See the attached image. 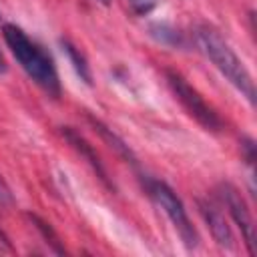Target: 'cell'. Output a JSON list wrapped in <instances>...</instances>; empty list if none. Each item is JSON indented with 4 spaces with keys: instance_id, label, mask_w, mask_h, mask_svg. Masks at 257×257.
I'll list each match as a JSON object with an SVG mask.
<instances>
[{
    "instance_id": "8",
    "label": "cell",
    "mask_w": 257,
    "mask_h": 257,
    "mask_svg": "<svg viewBox=\"0 0 257 257\" xmlns=\"http://www.w3.org/2000/svg\"><path fill=\"white\" fill-rule=\"evenodd\" d=\"M88 120H90V124L94 126V131H96V133H98V135H100V137H102V139L108 143V147H110V149H114V151H116V153H118L122 159H126V163H133V165L137 163V159H135L133 151L128 149V145H126V143H124V141H122L118 135H114V133H112V131H110L106 124H102L98 118L88 116Z\"/></svg>"
},
{
    "instance_id": "17",
    "label": "cell",
    "mask_w": 257,
    "mask_h": 257,
    "mask_svg": "<svg viewBox=\"0 0 257 257\" xmlns=\"http://www.w3.org/2000/svg\"><path fill=\"white\" fill-rule=\"evenodd\" d=\"M96 2H100L102 6H108V4H110V0H96Z\"/></svg>"
},
{
    "instance_id": "14",
    "label": "cell",
    "mask_w": 257,
    "mask_h": 257,
    "mask_svg": "<svg viewBox=\"0 0 257 257\" xmlns=\"http://www.w3.org/2000/svg\"><path fill=\"white\" fill-rule=\"evenodd\" d=\"M241 149H243V153H245V161H247L249 165H253V161H255V143H253L251 139H243Z\"/></svg>"
},
{
    "instance_id": "7",
    "label": "cell",
    "mask_w": 257,
    "mask_h": 257,
    "mask_svg": "<svg viewBox=\"0 0 257 257\" xmlns=\"http://www.w3.org/2000/svg\"><path fill=\"white\" fill-rule=\"evenodd\" d=\"M199 213L201 217L205 219L213 239L217 241V245L225 247V249H235V235L225 219V215L211 203H205V201H199Z\"/></svg>"
},
{
    "instance_id": "12",
    "label": "cell",
    "mask_w": 257,
    "mask_h": 257,
    "mask_svg": "<svg viewBox=\"0 0 257 257\" xmlns=\"http://www.w3.org/2000/svg\"><path fill=\"white\" fill-rule=\"evenodd\" d=\"M126 2H128V6L133 8L135 14L145 16V14H149L151 10H155L161 0H126Z\"/></svg>"
},
{
    "instance_id": "13",
    "label": "cell",
    "mask_w": 257,
    "mask_h": 257,
    "mask_svg": "<svg viewBox=\"0 0 257 257\" xmlns=\"http://www.w3.org/2000/svg\"><path fill=\"white\" fill-rule=\"evenodd\" d=\"M14 203V195L8 187V183L4 181V177L0 175V205H12Z\"/></svg>"
},
{
    "instance_id": "11",
    "label": "cell",
    "mask_w": 257,
    "mask_h": 257,
    "mask_svg": "<svg viewBox=\"0 0 257 257\" xmlns=\"http://www.w3.org/2000/svg\"><path fill=\"white\" fill-rule=\"evenodd\" d=\"M28 219L32 221V225L38 229V233L44 237V241L52 247V251L54 253H58V255H64L66 253V249L62 247V243H60V237H58V233L50 227V223H46L42 217H38V215H34V213H28Z\"/></svg>"
},
{
    "instance_id": "10",
    "label": "cell",
    "mask_w": 257,
    "mask_h": 257,
    "mask_svg": "<svg viewBox=\"0 0 257 257\" xmlns=\"http://www.w3.org/2000/svg\"><path fill=\"white\" fill-rule=\"evenodd\" d=\"M149 34L159 42V44H165V46H177V48H183L187 42H185V36L181 30H177L175 26L171 24H165V22H157V24H151L149 26Z\"/></svg>"
},
{
    "instance_id": "9",
    "label": "cell",
    "mask_w": 257,
    "mask_h": 257,
    "mask_svg": "<svg viewBox=\"0 0 257 257\" xmlns=\"http://www.w3.org/2000/svg\"><path fill=\"white\" fill-rule=\"evenodd\" d=\"M60 46H62V50H64V54L68 56V60H70V64H72V68L76 70V74L80 76V80L84 82V84H88V86H92V74H90V66H88V62H86V58H84V54L68 40V38H60Z\"/></svg>"
},
{
    "instance_id": "4",
    "label": "cell",
    "mask_w": 257,
    "mask_h": 257,
    "mask_svg": "<svg viewBox=\"0 0 257 257\" xmlns=\"http://www.w3.org/2000/svg\"><path fill=\"white\" fill-rule=\"evenodd\" d=\"M165 76H167V84L169 88L173 90L175 98L183 104V108L205 128V131H211V133H221L223 131V118L205 102V98L199 94L197 88H193L179 72L175 70H165Z\"/></svg>"
},
{
    "instance_id": "3",
    "label": "cell",
    "mask_w": 257,
    "mask_h": 257,
    "mask_svg": "<svg viewBox=\"0 0 257 257\" xmlns=\"http://www.w3.org/2000/svg\"><path fill=\"white\" fill-rule=\"evenodd\" d=\"M145 187H147V193L151 195V199L165 211V215L169 217V221L177 229L179 237L183 239L185 247L187 249H195L199 245V233L193 227V223H191V219L187 215V209H185L183 201L177 197V193L167 183L157 181V179H147Z\"/></svg>"
},
{
    "instance_id": "1",
    "label": "cell",
    "mask_w": 257,
    "mask_h": 257,
    "mask_svg": "<svg viewBox=\"0 0 257 257\" xmlns=\"http://www.w3.org/2000/svg\"><path fill=\"white\" fill-rule=\"evenodd\" d=\"M4 42L8 44L10 52L14 54L16 62L22 66V70L50 96H60V80L54 66L52 56L34 40L26 36V32L16 24H4L2 26Z\"/></svg>"
},
{
    "instance_id": "2",
    "label": "cell",
    "mask_w": 257,
    "mask_h": 257,
    "mask_svg": "<svg viewBox=\"0 0 257 257\" xmlns=\"http://www.w3.org/2000/svg\"><path fill=\"white\" fill-rule=\"evenodd\" d=\"M197 46L203 54L213 62V66L253 104L255 102V82L243 64V60L235 54L231 44L221 36V32L211 24H199L195 28Z\"/></svg>"
},
{
    "instance_id": "16",
    "label": "cell",
    "mask_w": 257,
    "mask_h": 257,
    "mask_svg": "<svg viewBox=\"0 0 257 257\" xmlns=\"http://www.w3.org/2000/svg\"><path fill=\"white\" fill-rule=\"evenodd\" d=\"M0 243H2L4 247H8V249H10V239H8V235H6L2 229H0Z\"/></svg>"
},
{
    "instance_id": "15",
    "label": "cell",
    "mask_w": 257,
    "mask_h": 257,
    "mask_svg": "<svg viewBox=\"0 0 257 257\" xmlns=\"http://www.w3.org/2000/svg\"><path fill=\"white\" fill-rule=\"evenodd\" d=\"M4 72H8V64H6V58H4V54L0 50V74H4Z\"/></svg>"
},
{
    "instance_id": "6",
    "label": "cell",
    "mask_w": 257,
    "mask_h": 257,
    "mask_svg": "<svg viewBox=\"0 0 257 257\" xmlns=\"http://www.w3.org/2000/svg\"><path fill=\"white\" fill-rule=\"evenodd\" d=\"M60 135L68 141V145L92 167V171L96 173V177L100 179V183L104 185V187H108L110 191H114V185H112V181L108 179V173H106V169H104V165H102V161H100V157L96 155V151H94V147L80 135V133H76L72 126H62L60 128Z\"/></svg>"
},
{
    "instance_id": "5",
    "label": "cell",
    "mask_w": 257,
    "mask_h": 257,
    "mask_svg": "<svg viewBox=\"0 0 257 257\" xmlns=\"http://www.w3.org/2000/svg\"><path fill=\"white\" fill-rule=\"evenodd\" d=\"M217 195L225 203V207H227L229 215L233 217L235 225L241 229L245 245H247L249 253L253 255L255 253V225H253V217H251V211H249L245 199L241 197V193L231 183H221L217 187Z\"/></svg>"
}]
</instances>
